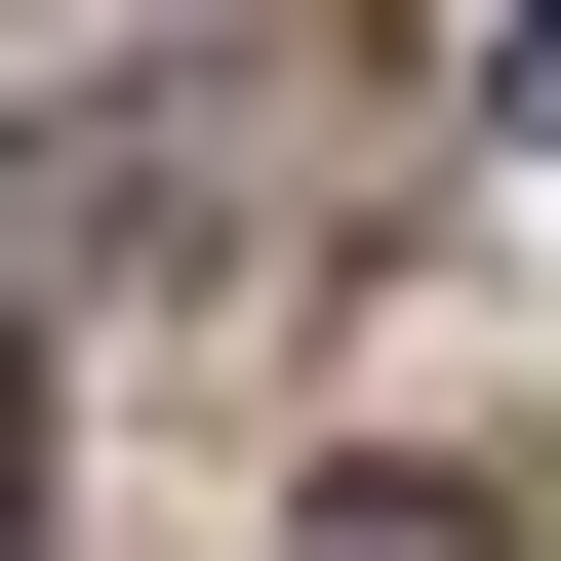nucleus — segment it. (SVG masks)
I'll return each mask as SVG.
<instances>
[{"mask_svg": "<svg viewBox=\"0 0 561 561\" xmlns=\"http://www.w3.org/2000/svg\"><path fill=\"white\" fill-rule=\"evenodd\" d=\"M280 561H522V522H481V481H321Z\"/></svg>", "mask_w": 561, "mask_h": 561, "instance_id": "nucleus-1", "label": "nucleus"}, {"mask_svg": "<svg viewBox=\"0 0 561 561\" xmlns=\"http://www.w3.org/2000/svg\"><path fill=\"white\" fill-rule=\"evenodd\" d=\"M0 561H41V401H0Z\"/></svg>", "mask_w": 561, "mask_h": 561, "instance_id": "nucleus-2", "label": "nucleus"}, {"mask_svg": "<svg viewBox=\"0 0 561 561\" xmlns=\"http://www.w3.org/2000/svg\"><path fill=\"white\" fill-rule=\"evenodd\" d=\"M522 161H561V0H522Z\"/></svg>", "mask_w": 561, "mask_h": 561, "instance_id": "nucleus-3", "label": "nucleus"}]
</instances>
